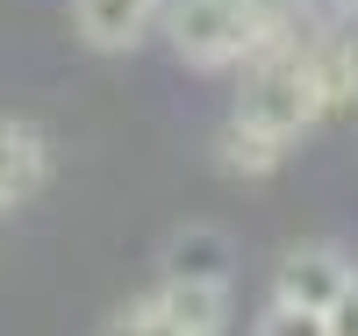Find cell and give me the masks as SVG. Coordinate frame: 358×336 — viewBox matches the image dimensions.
Returning <instances> with one entry per match:
<instances>
[{"mask_svg": "<svg viewBox=\"0 0 358 336\" xmlns=\"http://www.w3.org/2000/svg\"><path fill=\"white\" fill-rule=\"evenodd\" d=\"M287 15H265V0H165V43L194 72H229L280 36Z\"/></svg>", "mask_w": 358, "mask_h": 336, "instance_id": "obj_1", "label": "cell"}, {"mask_svg": "<svg viewBox=\"0 0 358 336\" xmlns=\"http://www.w3.org/2000/svg\"><path fill=\"white\" fill-rule=\"evenodd\" d=\"M322 115H330V108H322L315 79H308V50L294 43V29L280 22V36L244 65L236 122H244V129H258V136H273V143H294V136H308Z\"/></svg>", "mask_w": 358, "mask_h": 336, "instance_id": "obj_2", "label": "cell"}, {"mask_svg": "<svg viewBox=\"0 0 358 336\" xmlns=\"http://www.w3.org/2000/svg\"><path fill=\"white\" fill-rule=\"evenodd\" d=\"M358 279L351 258L330 251V243H308V251H287L280 272H273V300H287V308H308V315H330L337 293Z\"/></svg>", "mask_w": 358, "mask_h": 336, "instance_id": "obj_3", "label": "cell"}, {"mask_svg": "<svg viewBox=\"0 0 358 336\" xmlns=\"http://www.w3.org/2000/svg\"><path fill=\"white\" fill-rule=\"evenodd\" d=\"M165 22V0H72V29L86 50H129L143 43V29Z\"/></svg>", "mask_w": 358, "mask_h": 336, "instance_id": "obj_4", "label": "cell"}, {"mask_svg": "<svg viewBox=\"0 0 358 336\" xmlns=\"http://www.w3.org/2000/svg\"><path fill=\"white\" fill-rule=\"evenodd\" d=\"M236 272V243L215 222H187L165 236V279H194V286H229Z\"/></svg>", "mask_w": 358, "mask_h": 336, "instance_id": "obj_5", "label": "cell"}, {"mask_svg": "<svg viewBox=\"0 0 358 336\" xmlns=\"http://www.w3.org/2000/svg\"><path fill=\"white\" fill-rule=\"evenodd\" d=\"M50 179V136L36 122H0V207L29 200Z\"/></svg>", "mask_w": 358, "mask_h": 336, "instance_id": "obj_6", "label": "cell"}, {"mask_svg": "<svg viewBox=\"0 0 358 336\" xmlns=\"http://www.w3.org/2000/svg\"><path fill=\"white\" fill-rule=\"evenodd\" d=\"M158 308L179 336H222L229 329V286H194V279H165L158 293Z\"/></svg>", "mask_w": 358, "mask_h": 336, "instance_id": "obj_7", "label": "cell"}, {"mask_svg": "<svg viewBox=\"0 0 358 336\" xmlns=\"http://www.w3.org/2000/svg\"><path fill=\"white\" fill-rule=\"evenodd\" d=\"M308 50V79H315V94H322V108H351L358 101V43L351 36H315V43H301Z\"/></svg>", "mask_w": 358, "mask_h": 336, "instance_id": "obj_8", "label": "cell"}, {"mask_svg": "<svg viewBox=\"0 0 358 336\" xmlns=\"http://www.w3.org/2000/svg\"><path fill=\"white\" fill-rule=\"evenodd\" d=\"M280 158H287V143L244 129L236 115L222 122V136H215V165H222L229 179H273V172H280Z\"/></svg>", "mask_w": 358, "mask_h": 336, "instance_id": "obj_9", "label": "cell"}, {"mask_svg": "<svg viewBox=\"0 0 358 336\" xmlns=\"http://www.w3.org/2000/svg\"><path fill=\"white\" fill-rule=\"evenodd\" d=\"M101 336H179V329L165 322V308H158V300H129V308L115 315Z\"/></svg>", "mask_w": 358, "mask_h": 336, "instance_id": "obj_10", "label": "cell"}, {"mask_svg": "<svg viewBox=\"0 0 358 336\" xmlns=\"http://www.w3.org/2000/svg\"><path fill=\"white\" fill-rule=\"evenodd\" d=\"M251 336H330L322 329V315H308V308H287V300H273V308L258 315V329Z\"/></svg>", "mask_w": 358, "mask_h": 336, "instance_id": "obj_11", "label": "cell"}, {"mask_svg": "<svg viewBox=\"0 0 358 336\" xmlns=\"http://www.w3.org/2000/svg\"><path fill=\"white\" fill-rule=\"evenodd\" d=\"M322 329H330V336H358V279L337 293V308L322 315Z\"/></svg>", "mask_w": 358, "mask_h": 336, "instance_id": "obj_12", "label": "cell"}, {"mask_svg": "<svg viewBox=\"0 0 358 336\" xmlns=\"http://www.w3.org/2000/svg\"><path fill=\"white\" fill-rule=\"evenodd\" d=\"M322 8H337V15H358V0H322Z\"/></svg>", "mask_w": 358, "mask_h": 336, "instance_id": "obj_13", "label": "cell"}]
</instances>
